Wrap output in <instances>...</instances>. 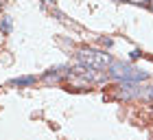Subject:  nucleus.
I'll list each match as a JSON object with an SVG mask.
<instances>
[{
    "label": "nucleus",
    "mask_w": 153,
    "mask_h": 140,
    "mask_svg": "<svg viewBox=\"0 0 153 140\" xmlns=\"http://www.w3.org/2000/svg\"><path fill=\"white\" fill-rule=\"evenodd\" d=\"M147 96H149V99H151V101H153V86H151V88H149V90H147Z\"/></svg>",
    "instance_id": "6"
},
{
    "label": "nucleus",
    "mask_w": 153,
    "mask_h": 140,
    "mask_svg": "<svg viewBox=\"0 0 153 140\" xmlns=\"http://www.w3.org/2000/svg\"><path fill=\"white\" fill-rule=\"evenodd\" d=\"M2 31H4V33H9V31H11V20H9V18H7L4 22H2Z\"/></svg>",
    "instance_id": "4"
},
{
    "label": "nucleus",
    "mask_w": 153,
    "mask_h": 140,
    "mask_svg": "<svg viewBox=\"0 0 153 140\" xmlns=\"http://www.w3.org/2000/svg\"><path fill=\"white\" fill-rule=\"evenodd\" d=\"M131 4H149V0H127Z\"/></svg>",
    "instance_id": "5"
},
{
    "label": "nucleus",
    "mask_w": 153,
    "mask_h": 140,
    "mask_svg": "<svg viewBox=\"0 0 153 140\" xmlns=\"http://www.w3.org/2000/svg\"><path fill=\"white\" fill-rule=\"evenodd\" d=\"M11 83H13V86H31V83H35V77H22V79H13Z\"/></svg>",
    "instance_id": "3"
},
{
    "label": "nucleus",
    "mask_w": 153,
    "mask_h": 140,
    "mask_svg": "<svg viewBox=\"0 0 153 140\" xmlns=\"http://www.w3.org/2000/svg\"><path fill=\"white\" fill-rule=\"evenodd\" d=\"M76 59L85 68H92V70H105L112 66V57L103 51H94V48H81L76 53Z\"/></svg>",
    "instance_id": "1"
},
{
    "label": "nucleus",
    "mask_w": 153,
    "mask_h": 140,
    "mask_svg": "<svg viewBox=\"0 0 153 140\" xmlns=\"http://www.w3.org/2000/svg\"><path fill=\"white\" fill-rule=\"evenodd\" d=\"M118 2H123V0H118Z\"/></svg>",
    "instance_id": "9"
},
{
    "label": "nucleus",
    "mask_w": 153,
    "mask_h": 140,
    "mask_svg": "<svg viewBox=\"0 0 153 140\" xmlns=\"http://www.w3.org/2000/svg\"><path fill=\"white\" fill-rule=\"evenodd\" d=\"M2 4H4V0H0V9H2Z\"/></svg>",
    "instance_id": "8"
},
{
    "label": "nucleus",
    "mask_w": 153,
    "mask_h": 140,
    "mask_svg": "<svg viewBox=\"0 0 153 140\" xmlns=\"http://www.w3.org/2000/svg\"><path fill=\"white\" fill-rule=\"evenodd\" d=\"M109 74L116 77V79L120 81H144L147 79V72H142V70H136L134 66L129 64H123V61H112V66H109Z\"/></svg>",
    "instance_id": "2"
},
{
    "label": "nucleus",
    "mask_w": 153,
    "mask_h": 140,
    "mask_svg": "<svg viewBox=\"0 0 153 140\" xmlns=\"http://www.w3.org/2000/svg\"><path fill=\"white\" fill-rule=\"evenodd\" d=\"M149 7H151V9H153V0H149Z\"/></svg>",
    "instance_id": "7"
}]
</instances>
